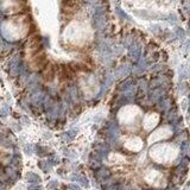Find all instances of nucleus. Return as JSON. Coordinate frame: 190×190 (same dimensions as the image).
Listing matches in <instances>:
<instances>
[{
  "instance_id": "6",
  "label": "nucleus",
  "mask_w": 190,
  "mask_h": 190,
  "mask_svg": "<svg viewBox=\"0 0 190 190\" xmlns=\"http://www.w3.org/2000/svg\"><path fill=\"white\" fill-rule=\"evenodd\" d=\"M5 173H6V176H7L9 178H11L12 181H16V179L19 177L18 171H17L16 168H13V166H7V168L5 169Z\"/></svg>"
},
{
  "instance_id": "16",
  "label": "nucleus",
  "mask_w": 190,
  "mask_h": 190,
  "mask_svg": "<svg viewBox=\"0 0 190 190\" xmlns=\"http://www.w3.org/2000/svg\"><path fill=\"white\" fill-rule=\"evenodd\" d=\"M130 74V69H128V67H125V68H120L118 71H117V77H125V76H127Z\"/></svg>"
},
{
  "instance_id": "9",
  "label": "nucleus",
  "mask_w": 190,
  "mask_h": 190,
  "mask_svg": "<svg viewBox=\"0 0 190 190\" xmlns=\"http://www.w3.org/2000/svg\"><path fill=\"white\" fill-rule=\"evenodd\" d=\"M43 99H44V95H43V93H41L39 90H37V91L32 95V98H31L32 102H33L35 105H37V106L43 102Z\"/></svg>"
},
{
  "instance_id": "25",
  "label": "nucleus",
  "mask_w": 190,
  "mask_h": 190,
  "mask_svg": "<svg viewBox=\"0 0 190 190\" xmlns=\"http://www.w3.org/2000/svg\"><path fill=\"white\" fill-rule=\"evenodd\" d=\"M25 152H26L28 154H31V153H32V146H31V145H26V146H25Z\"/></svg>"
},
{
  "instance_id": "1",
  "label": "nucleus",
  "mask_w": 190,
  "mask_h": 190,
  "mask_svg": "<svg viewBox=\"0 0 190 190\" xmlns=\"http://www.w3.org/2000/svg\"><path fill=\"white\" fill-rule=\"evenodd\" d=\"M111 177V171L110 169L105 168V166H101L96 170V172H95V178H96L99 182H104L105 179H108Z\"/></svg>"
},
{
  "instance_id": "21",
  "label": "nucleus",
  "mask_w": 190,
  "mask_h": 190,
  "mask_svg": "<svg viewBox=\"0 0 190 190\" xmlns=\"http://www.w3.org/2000/svg\"><path fill=\"white\" fill-rule=\"evenodd\" d=\"M58 186V182L57 181H51L49 184H48V188L49 189H57Z\"/></svg>"
},
{
  "instance_id": "26",
  "label": "nucleus",
  "mask_w": 190,
  "mask_h": 190,
  "mask_svg": "<svg viewBox=\"0 0 190 190\" xmlns=\"http://www.w3.org/2000/svg\"><path fill=\"white\" fill-rule=\"evenodd\" d=\"M0 190H6V185H5V183H3L1 181H0Z\"/></svg>"
},
{
  "instance_id": "19",
  "label": "nucleus",
  "mask_w": 190,
  "mask_h": 190,
  "mask_svg": "<svg viewBox=\"0 0 190 190\" xmlns=\"http://www.w3.org/2000/svg\"><path fill=\"white\" fill-rule=\"evenodd\" d=\"M9 113H10V108H9V106H4L1 110H0V115H1V117H6Z\"/></svg>"
},
{
  "instance_id": "17",
  "label": "nucleus",
  "mask_w": 190,
  "mask_h": 190,
  "mask_svg": "<svg viewBox=\"0 0 190 190\" xmlns=\"http://www.w3.org/2000/svg\"><path fill=\"white\" fill-rule=\"evenodd\" d=\"M48 163L51 165V166H54V165H56L57 163H58V157H57V154H51L49 158H48Z\"/></svg>"
},
{
  "instance_id": "14",
  "label": "nucleus",
  "mask_w": 190,
  "mask_h": 190,
  "mask_svg": "<svg viewBox=\"0 0 190 190\" xmlns=\"http://www.w3.org/2000/svg\"><path fill=\"white\" fill-rule=\"evenodd\" d=\"M20 163H22L20 156H19V154H15V156L12 157V159H11V166L18 168V166H20Z\"/></svg>"
},
{
  "instance_id": "13",
  "label": "nucleus",
  "mask_w": 190,
  "mask_h": 190,
  "mask_svg": "<svg viewBox=\"0 0 190 190\" xmlns=\"http://www.w3.org/2000/svg\"><path fill=\"white\" fill-rule=\"evenodd\" d=\"M36 153L39 156V157H45L48 156V149L46 147H43L41 145H37L36 146Z\"/></svg>"
},
{
  "instance_id": "18",
  "label": "nucleus",
  "mask_w": 190,
  "mask_h": 190,
  "mask_svg": "<svg viewBox=\"0 0 190 190\" xmlns=\"http://www.w3.org/2000/svg\"><path fill=\"white\" fill-rule=\"evenodd\" d=\"M181 151L184 152V153H188L189 152V143L188 141H183L181 144Z\"/></svg>"
},
{
  "instance_id": "24",
  "label": "nucleus",
  "mask_w": 190,
  "mask_h": 190,
  "mask_svg": "<svg viewBox=\"0 0 190 190\" xmlns=\"http://www.w3.org/2000/svg\"><path fill=\"white\" fill-rule=\"evenodd\" d=\"M68 189H69V190H81V188H80L78 185H76V184H70V185H68Z\"/></svg>"
},
{
  "instance_id": "7",
  "label": "nucleus",
  "mask_w": 190,
  "mask_h": 190,
  "mask_svg": "<svg viewBox=\"0 0 190 190\" xmlns=\"http://www.w3.org/2000/svg\"><path fill=\"white\" fill-rule=\"evenodd\" d=\"M158 102H159V107H160L162 111H166L171 107V102H170L169 98H166V96H160Z\"/></svg>"
},
{
  "instance_id": "8",
  "label": "nucleus",
  "mask_w": 190,
  "mask_h": 190,
  "mask_svg": "<svg viewBox=\"0 0 190 190\" xmlns=\"http://www.w3.org/2000/svg\"><path fill=\"white\" fill-rule=\"evenodd\" d=\"M71 179H73V181L78 182V183H80V184H82L83 186H89V182H88V179H87L84 176H82V175H78V173L73 175V176H71Z\"/></svg>"
},
{
  "instance_id": "10",
  "label": "nucleus",
  "mask_w": 190,
  "mask_h": 190,
  "mask_svg": "<svg viewBox=\"0 0 190 190\" xmlns=\"http://www.w3.org/2000/svg\"><path fill=\"white\" fill-rule=\"evenodd\" d=\"M26 179L29 183H41V177L38 175H36L35 172H28L26 173Z\"/></svg>"
},
{
  "instance_id": "22",
  "label": "nucleus",
  "mask_w": 190,
  "mask_h": 190,
  "mask_svg": "<svg viewBox=\"0 0 190 190\" xmlns=\"http://www.w3.org/2000/svg\"><path fill=\"white\" fill-rule=\"evenodd\" d=\"M65 156L70 157V158H75L76 157V153L74 151H70V150H65Z\"/></svg>"
},
{
  "instance_id": "20",
  "label": "nucleus",
  "mask_w": 190,
  "mask_h": 190,
  "mask_svg": "<svg viewBox=\"0 0 190 190\" xmlns=\"http://www.w3.org/2000/svg\"><path fill=\"white\" fill-rule=\"evenodd\" d=\"M41 189H42V186L38 185V183H31L29 185V190H41Z\"/></svg>"
},
{
  "instance_id": "3",
  "label": "nucleus",
  "mask_w": 190,
  "mask_h": 190,
  "mask_svg": "<svg viewBox=\"0 0 190 190\" xmlns=\"http://www.w3.org/2000/svg\"><path fill=\"white\" fill-rule=\"evenodd\" d=\"M163 93H164V88L162 86L157 87V88H152V90L150 91V96L152 101H158L160 99V96H163Z\"/></svg>"
},
{
  "instance_id": "15",
  "label": "nucleus",
  "mask_w": 190,
  "mask_h": 190,
  "mask_svg": "<svg viewBox=\"0 0 190 190\" xmlns=\"http://www.w3.org/2000/svg\"><path fill=\"white\" fill-rule=\"evenodd\" d=\"M38 166L44 171V172H49L50 170H51V165L48 163V160L45 162V160H41V162H38Z\"/></svg>"
},
{
  "instance_id": "2",
  "label": "nucleus",
  "mask_w": 190,
  "mask_h": 190,
  "mask_svg": "<svg viewBox=\"0 0 190 190\" xmlns=\"http://www.w3.org/2000/svg\"><path fill=\"white\" fill-rule=\"evenodd\" d=\"M46 64V56L44 52H39L36 55L35 59H33V65L36 68H43Z\"/></svg>"
},
{
  "instance_id": "4",
  "label": "nucleus",
  "mask_w": 190,
  "mask_h": 190,
  "mask_svg": "<svg viewBox=\"0 0 190 190\" xmlns=\"http://www.w3.org/2000/svg\"><path fill=\"white\" fill-rule=\"evenodd\" d=\"M55 74H56L55 68H54L52 65H50V67H49V68H46V70L44 71L43 77H44V80H45V81H48V82H52V81H54V78H55Z\"/></svg>"
},
{
  "instance_id": "12",
  "label": "nucleus",
  "mask_w": 190,
  "mask_h": 190,
  "mask_svg": "<svg viewBox=\"0 0 190 190\" xmlns=\"http://www.w3.org/2000/svg\"><path fill=\"white\" fill-rule=\"evenodd\" d=\"M68 94H69V96H70L74 101H76V100H77L78 93H77V88H76V87H69V89H68Z\"/></svg>"
},
{
  "instance_id": "11",
  "label": "nucleus",
  "mask_w": 190,
  "mask_h": 190,
  "mask_svg": "<svg viewBox=\"0 0 190 190\" xmlns=\"http://www.w3.org/2000/svg\"><path fill=\"white\" fill-rule=\"evenodd\" d=\"M62 137H63V139H64L65 141H70V140H73V139L76 137V131H75V130H70V131H68V132H64Z\"/></svg>"
},
{
  "instance_id": "5",
  "label": "nucleus",
  "mask_w": 190,
  "mask_h": 190,
  "mask_svg": "<svg viewBox=\"0 0 190 190\" xmlns=\"http://www.w3.org/2000/svg\"><path fill=\"white\" fill-rule=\"evenodd\" d=\"M108 133H110V137L115 140L118 137H119V127L115 123H111L110 126H108Z\"/></svg>"
},
{
  "instance_id": "23",
  "label": "nucleus",
  "mask_w": 190,
  "mask_h": 190,
  "mask_svg": "<svg viewBox=\"0 0 190 190\" xmlns=\"http://www.w3.org/2000/svg\"><path fill=\"white\" fill-rule=\"evenodd\" d=\"M186 87H188V84H186V83H183V84H182V89H179L181 94H185V93L188 91V88H186Z\"/></svg>"
}]
</instances>
